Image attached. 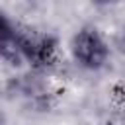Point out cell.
Returning <instances> with one entry per match:
<instances>
[{
	"label": "cell",
	"instance_id": "2",
	"mask_svg": "<svg viewBox=\"0 0 125 125\" xmlns=\"http://www.w3.org/2000/svg\"><path fill=\"white\" fill-rule=\"evenodd\" d=\"M57 39L49 33L23 29L20 37V57L21 64H29L35 70H49L57 61Z\"/></svg>",
	"mask_w": 125,
	"mask_h": 125
},
{
	"label": "cell",
	"instance_id": "4",
	"mask_svg": "<svg viewBox=\"0 0 125 125\" xmlns=\"http://www.w3.org/2000/svg\"><path fill=\"white\" fill-rule=\"evenodd\" d=\"M88 2H92V4H96V6H111V4H115V2H119V0H88Z\"/></svg>",
	"mask_w": 125,
	"mask_h": 125
},
{
	"label": "cell",
	"instance_id": "1",
	"mask_svg": "<svg viewBox=\"0 0 125 125\" xmlns=\"http://www.w3.org/2000/svg\"><path fill=\"white\" fill-rule=\"evenodd\" d=\"M68 51L72 62L86 72H100L111 59V49L96 25H82L70 37Z\"/></svg>",
	"mask_w": 125,
	"mask_h": 125
},
{
	"label": "cell",
	"instance_id": "3",
	"mask_svg": "<svg viewBox=\"0 0 125 125\" xmlns=\"http://www.w3.org/2000/svg\"><path fill=\"white\" fill-rule=\"evenodd\" d=\"M21 25H18L4 10H0V61L10 64H21L20 57Z\"/></svg>",
	"mask_w": 125,
	"mask_h": 125
}]
</instances>
